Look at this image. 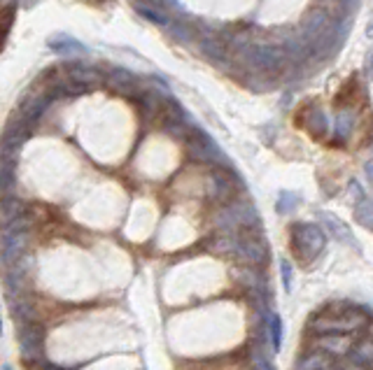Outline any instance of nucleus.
<instances>
[{"label": "nucleus", "instance_id": "9d476101", "mask_svg": "<svg viewBox=\"0 0 373 370\" xmlns=\"http://www.w3.org/2000/svg\"><path fill=\"white\" fill-rule=\"evenodd\" d=\"M283 273H285V289L289 291V266H287V263L283 266Z\"/></svg>", "mask_w": 373, "mask_h": 370}, {"label": "nucleus", "instance_id": "20e7f679", "mask_svg": "<svg viewBox=\"0 0 373 370\" xmlns=\"http://www.w3.org/2000/svg\"><path fill=\"white\" fill-rule=\"evenodd\" d=\"M296 237H298V245L308 250V257H315V254L322 250V245H325V237H322V233L313 226H301Z\"/></svg>", "mask_w": 373, "mask_h": 370}, {"label": "nucleus", "instance_id": "f8f14e48", "mask_svg": "<svg viewBox=\"0 0 373 370\" xmlns=\"http://www.w3.org/2000/svg\"><path fill=\"white\" fill-rule=\"evenodd\" d=\"M369 335H371V338H373V322L369 324Z\"/></svg>", "mask_w": 373, "mask_h": 370}, {"label": "nucleus", "instance_id": "7ed1b4c3", "mask_svg": "<svg viewBox=\"0 0 373 370\" xmlns=\"http://www.w3.org/2000/svg\"><path fill=\"white\" fill-rule=\"evenodd\" d=\"M315 344H318L325 354H334V357L347 354V352L352 349V340L345 338V335H341V333H325Z\"/></svg>", "mask_w": 373, "mask_h": 370}, {"label": "nucleus", "instance_id": "39448f33", "mask_svg": "<svg viewBox=\"0 0 373 370\" xmlns=\"http://www.w3.org/2000/svg\"><path fill=\"white\" fill-rule=\"evenodd\" d=\"M350 359H352V364H357L362 368L373 366V338L371 335L355 344V347L350 349Z\"/></svg>", "mask_w": 373, "mask_h": 370}, {"label": "nucleus", "instance_id": "ddd939ff", "mask_svg": "<svg viewBox=\"0 0 373 370\" xmlns=\"http://www.w3.org/2000/svg\"><path fill=\"white\" fill-rule=\"evenodd\" d=\"M3 370H12V368L10 366H3Z\"/></svg>", "mask_w": 373, "mask_h": 370}, {"label": "nucleus", "instance_id": "1a4fd4ad", "mask_svg": "<svg viewBox=\"0 0 373 370\" xmlns=\"http://www.w3.org/2000/svg\"><path fill=\"white\" fill-rule=\"evenodd\" d=\"M252 359H254L256 370H273L271 361H269L266 357H264V352H261V349H254V352H252Z\"/></svg>", "mask_w": 373, "mask_h": 370}, {"label": "nucleus", "instance_id": "f03ea898", "mask_svg": "<svg viewBox=\"0 0 373 370\" xmlns=\"http://www.w3.org/2000/svg\"><path fill=\"white\" fill-rule=\"evenodd\" d=\"M19 347L23 359H40L45 349V328L43 324L33 322H21L19 324Z\"/></svg>", "mask_w": 373, "mask_h": 370}, {"label": "nucleus", "instance_id": "6e6552de", "mask_svg": "<svg viewBox=\"0 0 373 370\" xmlns=\"http://www.w3.org/2000/svg\"><path fill=\"white\" fill-rule=\"evenodd\" d=\"M12 315L19 324L21 322H33V319H36V310H33L26 301H16V303H12Z\"/></svg>", "mask_w": 373, "mask_h": 370}, {"label": "nucleus", "instance_id": "423d86ee", "mask_svg": "<svg viewBox=\"0 0 373 370\" xmlns=\"http://www.w3.org/2000/svg\"><path fill=\"white\" fill-rule=\"evenodd\" d=\"M329 361L325 357V352H315V354H306L301 361H298L296 370H327Z\"/></svg>", "mask_w": 373, "mask_h": 370}, {"label": "nucleus", "instance_id": "f257e3e1", "mask_svg": "<svg viewBox=\"0 0 373 370\" xmlns=\"http://www.w3.org/2000/svg\"><path fill=\"white\" fill-rule=\"evenodd\" d=\"M362 326H367V317L362 312L355 310H345V312H336V315H322L315 317L310 322V328L315 333H355L360 331Z\"/></svg>", "mask_w": 373, "mask_h": 370}, {"label": "nucleus", "instance_id": "0eeeda50", "mask_svg": "<svg viewBox=\"0 0 373 370\" xmlns=\"http://www.w3.org/2000/svg\"><path fill=\"white\" fill-rule=\"evenodd\" d=\"M269 331H271V347H273V352H280V349H283V319H280L278 315H271Z\"/></svg>", "mask_w": 373, "mask_h": 370}, {"label": "nucleus", "instance_id": "9b49d317", "mask_svg": "<svg viewBox=\"0 0 373 370\" xmlns=\"http://www.w3.org/2000/svg\"><path fill=\"white\" fill-rule=\"evenodd\" d=\"M45 370H63V368H59V366H45Z\"/></svg>", "mask_w": 373, "mask_h": 370}]
</instances>
